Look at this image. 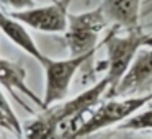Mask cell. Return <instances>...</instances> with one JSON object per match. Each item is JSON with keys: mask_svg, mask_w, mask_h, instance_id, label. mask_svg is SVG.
Listing matches in <instances>:
<instances>
[{"mask_svg": "<svg viewBox=\"0 0 152 139\" xmlns=\"http://www.w3.org/2000/svg\"><path fill=\"white\" fill-rule=\"evenodd\" d=\"M147 33L144 30H134V31H126L124 34H119V28L113 26V30L106 34L103 40V46L106 48V74L105 79L108 80V92L106 98H111L115 93L118 83L128 72L129 66L132 64L136 54L139 53L141 48H144Z\"/></svg>", "mask_w": 152, "mask_h": 139, "instance_id": "cell-1", "label": "cell"}, {"mask_svg": "<svg viewBox=\"0 0 152 139\" xmlns=\"http://www.w3.org/2000/svg\"><path fill=\"white\" fill-rule=\"evenodd\" d=\"M152 103V92L139 97H126V98H108L106 102L96 105L83 119L82 126L75 131L74 139H80L90 136L96 131L115 126L118 123H124L137 113L145 105Z\"/></svg>", "mask_w": 152, "mask_h": 139, "instance_id": "cell-2", "label": "cell"}, {"mask_svg": "<svg viewBox=\"0 0 152 139\" xmlns=\"http://www.w3.org/2000/svg\"><path fill=\"white\" fill-rule=\"evenodd\" d=\"M108 25L102 7L92 8L80 13H69L64 41L72 57L95 54L98 48L100 34Z\"/></svg>", "mask_w": 152, "mask_h": 139, "instance_id": "cell-3", "label": "cell"}, {"mask_svg": "<svg viewBox=\"0 0 152 139\" xmlns=\"http://www.w3.org/2000/svg\"><path fill=\"white\" fill-rule=\"evenodd\" d=\"M93 57V54L85 56H69L67 59H53L49 56H44L41 61V66L44 69V97L43 106L41 108H49V106L61 103L67 97L75 74Z\"/></svg>", "mask_w": 152, "mask_h": 139, "instance_id": "cell-4", "label": "cell"}, {"mask_svg": "<svg viewBox=\"0 0 152 139\" xmlns=\"http://www.w3.org/2000/svg\"><path fill=\"white\" fill-rule=\"evenodd\" d=\"M74 0H54L49 5L10 12V15L26 28L41 33H64L67 28L69 7Z\"/></svg>", "mask_w": 152, "mask_h": 139, "instance_id": "cell-5", "label": "cell"}, {"mask_svg": "<svg viewBox=\"0 0 152 139\" xmlns=\"http://www.w3.org/2000/svg\"><path fill=\"white\" fill-rule=\"evenodd\" d=\"M152 82V48H141L111 98H126Z\"/></svg>", "mask_w": 152, "mask_h": 139, "instance_id": "cell-6", "label": "cell"}, {"mask_svg": "<svg viewBox=\"0 0 152 139\" xmlns=\"http://www.w3.org/2000/svg\"><path fill=\"white\" fill-rule=\"evenodd\" d=\"M142 0H102V10L108 23L124 31L141 30Z\"/></svg>", "mask_w": 152, "mask_h": 139, "instance_id": "cell-7", "label": "cell"}, {"mask_svg": "<svg viewBox=\"0 0 152 139\" xmlns=\"http://www.w3.org/2000/svg\"><path fill=\"white\" fill-rule=\"evenodd\" d=\"M0 31L15 44L18 46L23 53H26L28 56H31L33 59H36L38 62L43 61V57L46 54L38 48L36 41L33 40V36L30 34L28 28L23 23H20L18 20H15L10 13L4 12L0 8Z\"/></svg>", "mask_w": 152, "mask_h": 139, "instance_id": "cell-8", "label": "cell"}, {"mask_svg": "<svg viewBox=\"0 0 152 139\" xmlns=\"http://www.w3.org/2000/svg\"><path fill=\"white\" fill-rule=\"evenodd\" d=\"M0 87H5L12 95H15L17 100H20L17 97V92H20L23 95H26L36 105L43 106V100L28 87L25 67L20 66L18 62H13V61L0 57Z\"/></svg>", "mask_w": 152, "mask_h": 139, "instance_id": "cell-9", "label": "cell"}, {"mask_svg": "<svg viewBox=\"0 0 152 139\" xmlns=\"http://www.w3.org/2000/svg\"><path fill=\"white\" fill-rule=\"evenodd\" d=\"M119 129H126V131H142V129H152V105L144 111H137L128 118Z\"/></svg>", "mask_w": 152, "mask_h": 139, "instance_id": "cell-10", "label": "cell"}, {"mask_svg": "<svg viewBox=\"0 0 152 139\" xmlns=\"http://www.w3.org/2000/svg\"><path fill=\"white\" fill-rule=\"evenodd\" d=\"M2 2L12 7L13 10H23V8H30L34 5V0H2Z\"/></svg>", "mask_w": 152, "mask_h": 139, "instance_id": "cell-11", "label": "cell"}, {"mask_svg": "<svg viewBox=\"0 0 152 139\" xmlns=\"http://www.w3.org/2000/svg\"><path fill=\"white\" fill-rule=\"evenodd\" d=\"M0 128L2 129H5V131H8V132H12V134H15V129H13V126L10 124V121H8L7 118H5V115L2 111H0ZM17 136V134H15Z\"/></svg>", "mask_w": 152, "mask_h": 139, "instance_id": "cell-12", "label": "cell"}, {"mask_svg": "<svg viewBox=\"0 0 152 139\" xmlns=\"http://www.w3.org/2000/svg\"><path fill=\"white\" fill-rule=\"evenodd\" d=\"M144 46L152 48V34H147V40H145V44H144Z\"/></svg>", "mask_w": 152, "mask_h": 139, "instance_id": "cell-13", "label": "cell"}, {"mask_svg": "<svg viewBox=\"0 0 152 139\" xmlns=\"http://www.w3.org/2000/svg\"><path fill=\"white\" fill-rule=\"evenodd\" d=\"M149 10H152V0H149Z\"/></svg>", "mask_w": 152, "mask_h": 139, "instance_id": "cell-14", "label": "cell"}, {"mask_svg": "<svg viewBox=\"0 0 152 139\" xmlns=\"http://www.w3.org/2000/svg\"><path fill=\"white\" fill-rule=\"evenodd\" d=\"M0 2H2V0H0Z\"/></svg>", "mask_w": 152, "mask_h": 139, "instance_id": "cell-15", "label": "cell"}, {"mask_svg": "<svg viewBox=\"0 0 152 139\" xmlns=\"http://www.w3.org/2000/svg\"><path fill=\"white\" fill-rule=\"evenodd\" d=\"M151 105H152V103H151Z\"/></svg>", "mask_w": 152, "mask_h": 139, "instance_id": "cell-16", "label": "cell"}]
</instances>
